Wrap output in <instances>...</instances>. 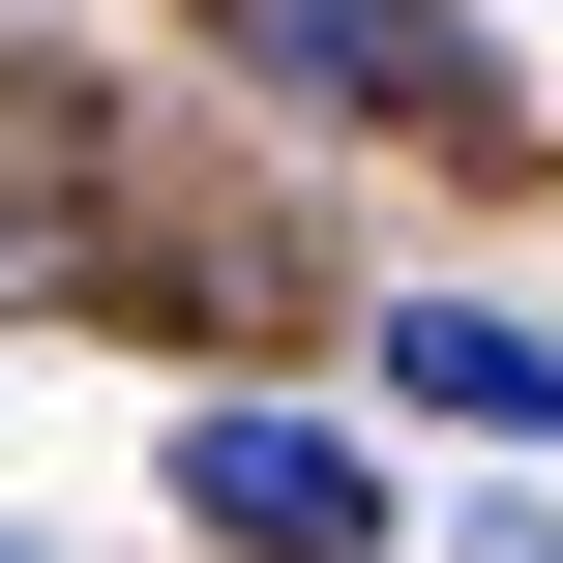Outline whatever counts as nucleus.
Here are the masks:
<instances>
[{
	"instance_id": "nucleus-1",
	"label": "nucleus",
	"mask_w": 563,
	"mask_h": 563,
	"mask_svg": "<svg viewBox=\"0 0 563 563\" xmlns=\"http://www.w3.org/2000/svg\"><path fill=\"white\" fill-rule=\"evenodd\" d=\"M238 59L267 89H327V119H475L505 59H475V0H238Z\"/></svg>"
},
{
	"instance_id": "nucleus-2",
	"label": "nucleus",
	"mask_w": 563,
	"mask_h": 563,
	"mask_svg": "<svg viewBox=\"0 0 563 563\" xmlns=\"http://www.w3.org/2000/svg\"><path fill=\"white\" fill-rule=\"evenodd\" d=\"M178 505H208L238 563H386V505H356L327 416H178Z\"/></svg>"
},
{
	"instance_id": "nucleus-3",
	"label": "nucleus",
	"mask_w": 563,
	"mask_h": 563,
	"mask_svg": "<svg viewBox=\"0 0 563 563\" xmlns=\"http://www.w3.org/2000/svg\"><path fill=\"white\" fill-rule=\"evenodd\" d=\"M386 386H416V416H475V445H563V356L505 327V297H386Z\"/></svg>"
}]
</instances>
